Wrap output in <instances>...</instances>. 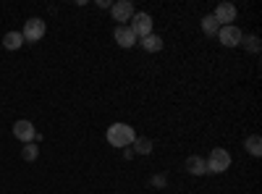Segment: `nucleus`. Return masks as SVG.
I'll use <instances>...</instances> for the list:
<instances>
[{
	"instance_id": "13",
	"label": "nucleus",
	"mask_w": 262,
	"mask_h": 194,
	"mask_svg": "<svg viewBox=\"0 0 262 194\" xmlns=\"http://www.w3.org/2000/svg\"><path fill=\"white\" fill-rule=\"evenodd\" d=\"M244 147H247V153H249V155L259 158V155H262V139H259V134H252V137H247Z\"/></svg>"
},
{
	"instance_id": "17",
	"label": "nucleus",
	"mask_w": 262,
	"mask_h": 194,
	"mask_svg": "<svg viewBox=\"0 0 262 194\" xmlns=\"http://www.w3.org/2000/svg\"><path fill=\"white\" fill-rule=\"evenodd\" d=\"M244 45H247L252 53H259V39H257V37H249V39L244 42Z\"/></svg>"
},
{
	"instance_id": "9",
	"label": "nucleus",
	"mask_w": 262,
	"mask_h": 194,
	"mask_svg": "<svg viewBox=\"0 0 262 194\" xmlns=\"http://www.w3.org/2000/svg\"><path fill=\"white\" fill-rule=\"evenodd\" d=\"M113 37H116V42H118V45L121 48H134L137 45V37H134V32H131L126 24H121V27H116V32H113Z\"/></svg>"
},
{
	"instance_id": "2",
	"label": "nucleus",
	"mask_w": 262,
	"mask_h": 194,
	"mask_svg": "<svg viewBox=\"0 0 262 194\" xmlns=\"http://www.w3.org/2000/svg\"><path fill=\"white\" fill-rule=\"evenodd\" d=\"M205 165H207V174H226V170L231 168V153L223 149V147H215Z\"/></svg>"
},
{
	"instance_id": "4",
	"label": "nucleus",
	"mask_w": 262,
	"mask_h": 194,
	"mask_svg": "<svg viewBox=\"0 0 262 194\" xmlns=\"http://www.w3.org/2000/svg\"><path fill=\"white\" fill-rule=\"evenodd\" d=\"M48 27L42 18H29L24 24V32H21V37H24V42H39L42 37H45Z\"/></svg>"
},
{
	"instance_id": "1",
	"label": "nucleus",
	"mask_w": 262,
	"mask_h": 194,
	"mask_svg": "<svg viewBox=\"0 0 262 194\" xmlns=\"http://www.w3.org/2000/svg\"><path fill=\"white\" fill-rule=\"evenodd\" d=\"M107 144L111 147H128L131 142L137 139L134 134V128H131L128 123H113V126H107Z\"/></svg>"
},
{
	"instance_id": "7",
	"label": "nucleus",
	"mask_w": 262,
	"mask_h": 194,
	"mask_svg": "<svg viewBox=\"0 0 262 194\" xmlns=\"http://www.w3.org/2000/svg\"><path fill=\"white\" fill-rule=\"evenodd\" d=\"M111 13H113V21H118V27L123 24V21H131V16H134V6H131V0H118V3L111 6Z\"/></svg>"
},
{
	"instance_id": "14",
	"label": "nucleus",
	"mask_w": 262,
	"mask_h": 194,
	"mask_svg": "<svg viewBox=\"0 0 262 194\" xmlns=\"http://www.w3.org/2000/svg\"><path fill=\"white\" fill-rule=\"evenodd\" d=\"M202 32H205L207 37H217V32H221V24H217V21L212 18V13L202 18Z\"/></svg>"
},
{
	"instance_id": "16",
	"label": "nucleus",
	"mask_w": 262,
	"mask_h": 194,
	"mask_svg": "<svg viewBox=\"0 0 262 194\" xmlns=\"http://www.w3.org/2000/svg\"><path fill=\"white\" fill-rule=\"evenodd\" d=\"M37 155H39V147H37L34 142L24 144V149H21V158H24L27 163H34V160H37Z\"/></svg>"
},
{
	"instance_id": "3",
	"label": "nucleus",
	"mask_w": 262,
	"mask_h": 194,
	"mask_svg": "<svg viewBox=\"0 0 262 194\" xmlns=\"http://www.w3.org/2000/svg\"><path fill=\"white\" fill-rule=\"evenodd\" d=\"M128 29L134 32V37H137V39H142V37L152 34V16H149V13H134V16H131Z\"/></svg>"
},
{
	"instance_id": "18",
	"label": "nucleus",
	"mask_w": 262,
	"mask_h": 194,
	"mask_svg": "<svg viewBox=\"0 0 262 194\" xmlns=\"http://www.w3.org/2000/svg\"><path fill=\"white\" fill-rule=\"evenodd\" d=\"M95 6H97V8H111L113 3H111V0H97V3H95Z\"/></svg>"
},
{
	"instance_id": "11",
	"label": "nucleus",
	"mask_w": 262,
	"mask_h": 194,
	"mask_svg": "<svg viewBox=\"0 0 262 194\" xmlns=\"http://www.w3.org/2000/svg\"><path fill=\"white\" fill-rule=\"evenodd\" d=\"M142 48H144L147 53H160V50H163V37H158V34L142 37Z\"/></svg>"
},
{
	"instance_id": "5",
	"label": "nucleus",
	"mask_w": 262,
	"mask_h": 194,
	"mask_svg": "<svg viewBox=\"0 0 262 194\" xmlns=\"http://www.w3.org/2000/svg\"><path fill=\"white\" fill-rule=\"evenodd\" d=\"M217 39H221V45H226V48H236V45H242V42H244V32L238 27H233V24H228V27H221Z\"/></svg>"
},
{
	"instance_id": "15",
	"label": "nucleus",
	"mask_w": 262,
	"mask_h": 194,
	"mask_svg": "<svg viewBox=\"0 0 262 194\" xmlns=\"http://www.w3.org/2000/svg\"><path fill=\"white\" fill-rule=\"evenodd\" d=\"M131 144H134V153H139V155H149L152 153V142L147 137H137Z\"/></svg>"
},
{
	"instance_id": "10",
	"label": "nucleus",
	"mask_w": 262,
	"mask_h": 194,
	"mask_svg": "<svg viewBox=\"0 0 262 194\" xmlns=\"http://www.w3.org/2000/svg\"><path fill=\"white\" fill-rule=\"evenodd\" d=\"M186 170L191 176H202V174H207V165L200 155H191V158H186Z\"/></svg>"
},
{
	"instance_id": "12",
	"label": "nucleus",
	"mask_w": 262,
	"mask_h": 194,
	"mask_svg": "<svg viewBox=\"0 0 262 194\" xmlns=\"http://www.w3.org/2000/svg\"><path fill=\"white\" fill-rule=\"evenodd\" d=\"M21 45H24V37H21V32H8L3 37V48L6 50H18Z\"/></svg>"
},
{
	"instance_id": "8",
	"label": "nucleus",
	"mask_w": 262,
	"mask_h": 194,
	"mask_svg": "<svg viewBox=\"0 0 262 194\" xmlns=\"http://www.w3.org/2000/svg\"><path fill=\"white\" fill-rule=\"evenodd\" d=\"M212 18H215V21H217V24H221V27H228L231 21L236 18V6H233V3H221V6L215 8Z\"/></svg>"
},
{
	"instance_id": "6",
	"label": "nucleus",
	"mask_w": 262,
	"mask_h": 194,
	"mask_svg": "<svg viewBox=\"0 0 262 194\" xmlns=\"http://www.w3.org/2000/svg\"><path fill=\"white\" fill-rule=\"evenodd\" d=\"M13 137L16 139H21L24 144H29V142H34V137H37V128H34V123L32 121H16L13 123Z\"/></svg>"
}]
</instances>
